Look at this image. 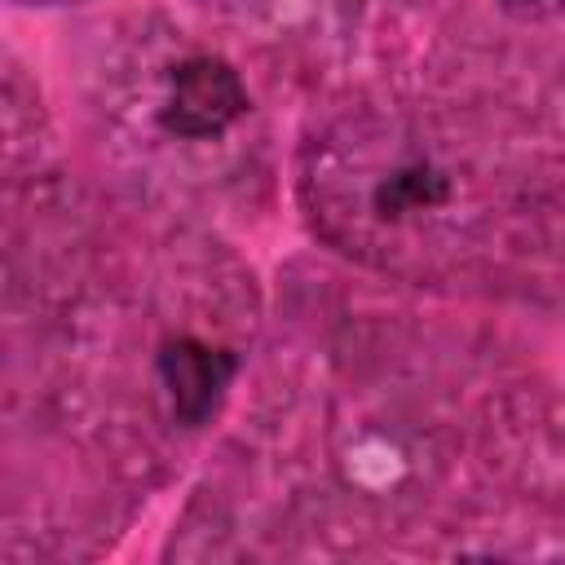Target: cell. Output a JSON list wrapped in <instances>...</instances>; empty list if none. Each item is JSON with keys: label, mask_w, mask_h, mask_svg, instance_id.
I'll list each match as a JSON object with an SVG mask.
<instances>
[{"label": "cell", "mask_w": 565, "mask_h": 565, "mask_svg": "<svg viewBox=\"0 0 565 565\" xmlns=\"http://www.w3.org/2000/svg\"><path fill=\"white\" fill-rule=\"evenodd\" d=\"M375 212L384 221H402V216H415V212H437L446 199H450V181L433 168V163H402L393 168L380 185H375Z\"/></svg>", "instance_id": "cell-3"}, {"label": "cell", "mask_w": 565, "mask_h": 565, "mask_svg": "<svg viewBox=\"0 0 565 565\" xmlns=\"http://www.w3.org/2000/svg\"><path fill=\"white\" fill-rule=\"evenodd\" d=\"M508 4H534V0H508Z\"/></svg>", "instance_id": "cell-4"}, {"label": "cell", "mask_w": 565, "mask_h": 565, "mask_svg": "<svg viewBox=\"0 0 565 565\" xmlns=\"http://www.w3.org/2000/svg\"><path fill=\"white\" fill-rule=\"evenodd\" d=\"M238 358L221 344H207L199 335H177L163 340L159 349V380L172 402V419L181 428H199L216 415L225 388L234 384Z\"/></svg>", "instance_id": "cell-2"}, {"label": "cell", "mask_w": 565, "mask_h": 565, "mask_svg": "<svg viewBox=\"0 0 565 565\" xmlns=\"http://www.w3.org/2000/svg\"><path fill=\"white\" fill-rule=\"evenodd\" d=\"M243 110H247V88H243L238 71L225 57L199 53V57H185L181 66H172L159 124L172 137L203 141V137H221Z\"/></svg>", "instance_id": "cell-1"}]
</instances>
